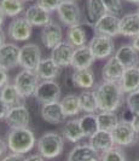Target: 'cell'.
<instances>
[{
    "label": "cell",
    "instance_id": "46",
    "mask_svg": "<svg viewBox=\"0 0 139 161\" xmlns=\"http://www.w3.org/2000/svg\"><path fill=\"white\" fill-rule=\"evenodd\" d=\"M6 42V33L4 32V29L0 27V46L4 45Z\"/></svg>",
    "mask_w": 139,
    "mask_h": 161
},
{
    "label": "cell",
    "instance_id": "12",
    "mask_svg": "<svg viewBox=\"0 0 139 161\" xmlns=\"http://www.w3.org/2000/svg\"><path fill=\"white\" fill-rule=\"evenodd\" d=\"M40 40L45 47L49 48V50H52L55 46H57L59 42L63 41L62 25L58 22L51 21L50 23H47L45 27L41 28Z\"/></svg>",
    "mask_w": 139,
    "mask_h": 161
},
{
    "label": "cell",
    "instance_id": "11",
    "mask_svg": "<svg viewBox=\"0 0 139 161\" xmlns=\"http://www.w3.org/2000/svg\"><path fill=\"white\" fill-rule=\"evenodd\" d=\"M93 32L97 35H106L115 38L120 35V18L113 14H105L93 25Z\"/></svg>",
    "mask_w": 139,
    "mask_h": 161
},
{
    "label": "cell",
    "instance_id": "6",
    "mask_svg": "<svg viewBox=\"0 0 139 161\" xmlns=\"http://www.w3.org/2000/svg\"><path fill=\"white\" fill-rule=\"evenodd\" d=\"M111 133L114 137L115 144L119 147H130L134 144L137 141V136L139 135L134 129L132 121L126 119L119 121V124L111 131Z\"/></svg>",
    "mask_w": 139,
    "mask_h": 161
},
{
    "label": "cell",
    "instance_id": "50",
    "mask_svg": "<svg viewBox=\"0 0 139 161\" xmlns=\"http://www.w3.org/2000/svg\"><path fill=\"white\" fill-rule=\"evenodd\" d=\"M137 12L139 14V5H138V8H137Z\"/></svg>",
    "mask_w": 139,
    "mask_h": 161
},
{
    "label": "cell",
    "instance_id": "15",
    "mask_svg": "<svg viewBox=\"0 0 139 161\" xmlns=\"http://www.w3.org/2000/svg\"><path fill=\"white\" fill-rule=\"evenodd\" d=\"M75 47L72 46L68 41H62L57 46L51 50V58L57 63L61 68H68L72 67V61H73V55Z\"/></svg>",
    "mask_w": 139,
    "mask_h": 161
},
{
    "label": "cell",
    "instance_id": "26",
    "mask_svg": "<svg viewBox=\"0 0 139 161\" xmlns=\"http://www.w3.org/2000/svg\"><path fill=\"white\" fill-rule=\"evenodd\" d=\"M120 85L125 95L139 91V67L126 68Z\"/></svg>",
    "mask_w": 139,
    "mask_h": 161
},
{
    "label": "cell",
    "instance_id": "47",
    "mask_svg": "<svg viewBox=\"0 0 139 161\" xmlns=\"http://www.w3.org/2000/svg\"><path fill=\"white\" fill-rule=\"evenodd\" d=\"M132 45L134 46V48L137 50L139 52V36H137V38H133L132 39Z\"/></svg>",
    "mask_w": 139,
    "mask_h": 161
},
{
    "label": "cell",
    "instance_id": "41",
    "mask_svg": "<svg viewBox=\"0 0 139 161\" xmlns=\"http://www.w3.org/2000/svg\"><path fill=\"white\" fill-rule=\"evenodd\" d=\"M8 70L0 67V90L3 89V87H4V86H5L6 84H8Z\"/></svg>",
    "mask_w": 139,
    "mask_h": 161
},
{
    "label": "cell",
    "instance_id": "16",
    "mask_svg": "<svg viewBox=\"0 0 139 161\" xmlns=\"http://www.w3.org/2000/svg\"><path fill=\"white\" fill-rule=\"evenodd\" d=\"M125 67H123L120 61L114 56L108 58L105 64L102 69V78L103 81H110V82H120L125 73Z\"/></svg>",
    "mask_w": 139,
    "mask_h": 161
},
{
    "label": "cell",
    "instance_id": "18",
    "mask_svg": "<svg viewBox=\"0 0 139 161\" xmlns=\"http://www.w3.org/2000/svg\"><path fill=\"white\" fill-rule=\"evenodd\" d=\"M23 16L29 21V23L33 27H39V28L45 27L46 24L52 21L51 19V12L44 10L36 4H33L28 8H25Z\"/></svg>",
    "mask_w": 139,
    "mask_h": 161
},
{
    "label": "cell",
    "instance_id": "32",
    "mask_svg": "<svg viewBox=\"0 0 139 161\" xmlns=\"http://www.w3.org/2000/svg\"><path fill=\"white\" fill-rule=\"evenodd\" d=\"M0 8L6 17L15 18L24 14V1L23 0H0Z\"/></svg>",
    "mask_w": 139,
    "mask_h": 161
},
{
    "label": "cell",
    "instance_id": "38",
    "mask_svg": "<svg viewBox=\"0 0 139 161\" xmlns=\"http://www.w3.org/2000/svg\"><path fill=\"white\" fill-rule=\"evenodd\" d=\"M104 5L106 8V11L109 14H113L119 16L122 11V0H103Z\"/></svg>",
    "mask_w": 139,
    "mask_h": 161
},
{
    "label": "cell",
    "instance_id": "10",
    "mask_svg": "<svg viewBox=\"0 0 139 161\" xmlns=\"http://www.w3.org/2000/svg\"><path fill=\"white\" fill-rule=\"evenodd\" d=\"M33 25L29 23V21L24 16H17L12 18L8 23V35L11 40L13 41H25L32 36Z\"/></svg>",
    "mask_w": 139,
    "mask_h": 161
},
{
    "label": "cell",
    "instance_id": "51",
    "mask_svg": "<svg viewBox=\"0 0 139 161\" xmlns=\"http://www.w3.org/2000/svg\"><path fill=\"white\" fill-rule=\"evenodd\" d=\"M23 1H29V0H23Z\"/></svg>",
    "mask_w": 139,
    "mask_h": 161
},
{
    "label": "cell",
    "instance_id": "23",
    "mask_svg": "<svg viewBox=\"0 0 139 161\" xmlns=\"http://www.w3.org/2000/svg\"><path fill=\"white\" fill-rule=\"evenodd\" d=\"M72 82L75 87H79L82 90H90L96 84L94 73L91 68L86 69H74L72 74Z\"/></svg>",
    "mask_w": 139,
    "mask_h": 161
},
{
    "label": "cell",
    "instance_id": "28",
    "mask_svg": "<svg viewBox=\"0 0 139 161\" xmlns=\"http://www.w3.org/2000/svg\"><path fill=\"white\" fill-rule=\"evenodd\" d=\"M62 136L66 138L67 141H69L70 143H78L82 138H85V133L81 129L80 120L72 119V120L67 121L63 129H62Z\"/></svg>",
    "mask_w": 139,
    "mask_h": 161
},
{
    "label": "cell",
    "instance_id": "5",
    "mask_svg": "<svg viewBox=\"0 0 139 161\" xmlns=\"http://www.w3.org/2000/svg\"><path fill=\"white\" fill-rule=\"evenodd\" d=\"M39 82H40V79L36 75V73L33 70H27V69H22L13 80L16 89L25 99L34 96Z\"/></svg>",
    "mask_w": 139,
    "mask_h": 161
},
{
    "label": "cell",
    "instance_id": "9",
    "mask_svg": "<svg viewBox=\"0 0 139 161\" xmlns=\"http://www.w3.org/2000/svg\"><path fill=\"white\" fill-rule=\"evenodd\" d=\"M91 51L96 59H108L115 55L114 39L106 35H94L91 39L90 44Z\"/></svg>",
    "mask_w": 139,
    "mask_h": 161
},
{
    "label": "cell",
    "instance_id": "53",
    "mask_svg": "<svg viewBox=\"0 0 139 161\" xmlns=\"http://www.w3.org/2000/svg\"><path fill=\"white\" fill-rule=\"evenodd\" d=\"M138 67H139V65H138Z\"/></svg>",
    "mask_w": 139,
    "mask_h": 161
},
{
    "label": "cell",
    "instance_id": "42",
    "mask_svg": "<svg viewBox=\"0 0 139 161\" xmlns=\"http://www.w3.org/2000/svg\"><path fill=\"white\" fill-rule=\"evenodd\" d=\"M1 161H24V156L23 154L11 153L10 155H6Z\"/></svg>",
    "mask_w": 139,
    "mask_h": 161
},
{
    "label": "cell",
    "instance_id": "29",
    "mask_svg": "<svg viewBox=\"0 0 139 161\" xmlns=\"http://www.w3.org/2000/svg\"><path fill=\"white\" fill-rule=\"evenodd\" d=\"M0 97L4 99V102L11 108V107H16V105H21V104H25V98L19 92L18 90L16 89L15 84L10 82L8 81V84L0 90Z\"/></svg>",
    "mask_w": 139,
    "mask_h": 161
},
{
    "label": "cell",
    "instance_id": "14",
    "mask_svg": "<svg viewBox=\"0 0 139 161\" xmlns=\"http://www.w3.org/2000/svg\"><path fill=\"white\" fill-rule=\"evenodd\" d=\"M5 122L10 126V129L28 127L30 122V114L25 104L11 107L5 118Z\"/></svg>",
    "mask_w": 139,
    "mask_h": 161
},
{
    "label": "cell",
    "instance_id": "17",
    "mask_svg": "<svg viewBox=\"0 0 139 161\" xmlns=\"http://www.w3.org/2000/svg\"><path fill=\"white\" fill-rule=\"evenodd\" d=\"M41 116L46 122L53 124V125L63 124V122H66L67 118H68L64 114V112H63V108H62L59 101L42 104V107H41Z\"/></svg>",
    "mask_w": 139,
    "mask_h": 161
},
{
    "label": "cell",
    "instance_id": "49",
    "mask_svg": "<svg viewBox=\"0 0 139 161\" xmlns=\"http://www.w3.org/2000/svg\"><path fill=\"white\" fill-rule=\"evenodd\" d=\"M125 1L131 3V4H137V5H139V0H125Z\"/></svg>",
    "mask_w": 139,
    "mask_h": 161
},
{
    "label": "cell",
    "instance_id": "30",
    "mask_svg": "<svg viewBox=\"0 0 139 161\" xmlns=\"http://www.w3.org/2000/svg\"><path fill=\"white\" fill-rule=\"evenodd\" d=\"M67 41L75 48L83 46V45H87L86 44L87 42L86 29L82 27L81 24L69 27L68 31H67Z\"/></svg>",
    "mask_w": 139,
    "mask_h": 161
},
{
    "label": "cell",
    "instance_id": "8",
    "mask_svg": "<svg viewBox=\"0 0 139 161\" xmlns=\"http://www.w3.org/2000/svg\"><path fill=\"white\" fill-rule=\"evenodd\" d=\"M42 55L39 45L34 42H28L21 47L19 52V67L22 69L33 70L35 72L36 68L40 64Z\"/></svg>",
    "mask_w": 139,
    "mask_h": 161
},
{
    "label": "cell",
    "instance_id": "31",
    "mask_svg": "<svg viewBox=\"0 0 139 161\" xmlns=\"http://www.w3.org/2000/svg\"><path fill=\"white\" fill-rule=\"evenodd\" d=\"M79 101H80V107L81 112L85 114H97L99 112L98 102L94 91L86 90L79 95Z\"/></svg>",
    "mask_w": 139,
    "mask_h": 161
},
{
    "label": "cell",
    "instance_id": "22",
    "mask_svg": "<svg viewBox=\"0 0 139 161\" xmlns=\"http://www.w3.org/2000/svg\"><path fill=\"white\" fill-rule=\"evenodd\" d=\"M115 57L120 61L125 68H132L139 65V52L134 48L132 44L121 45L116 50Z\"/></svg>",
    "mask_w": 139,
    "mask_h": 161
},
{
    "label": "cell",
    "instance_id": "1",
    "mask_svg": "<svg viewBox=\"0 0 139 161\" xmlns=\"http://www.w3.org/2000/svg\"><path fill=\"white\" fill-rule=\"evenodd\" d=\"M99 112H117L123 103L125 93L120 82L103 81L94 90Z\"/></svg>",
    "mask_w": 139,
    "mask_h": 161
},
{
    "label": "cell",
    "instance_id": "20",
    "mask_svg": "<svg viewBox=\"0 0 139 161\" xmlns=\"http://www.w3.org/2000/svg\"><path fill=\"white\" fill-rule=\"evenodd\" d=\"M100 153L97 152L92 145L88 144H79L74 147L72 152L69 153L68 161H99Z\"/></svg>",
    "mask_w": 139,
    "mask_h": 161
},
{
    "label": "cell",
    "instance_id": "7",
    "mask_svg": "<svg viewBox=\"0 0 139 161\" xmlns=\"http://www.w3.org/2000/svg\"><path fill=\"white\" fill-rule=\"evenodd\" d=\"M62 95L61 86L55 80H41L36 87L34 97L38 103L46 104L52 102H58Z\"/></svg>",
    "mask_w": 139,
    "mask_h": 161
},
{
    "label": "cell",
    "instance_id": "33",
    "mask_svg": "<svg viewBox=\"0 0 139 161\" xmlns=\"http://www.w3.org/2000/svg\"><path fill=\"white\" fill-rule=\"evenodd\" d=\"M59 102H61L63 112L67 116H78L81 112L79 96H76V95H68V96L63 97Z\"/></svg>",
    "mask_w": 139,
    "mask_h": 161
},
{
    "label": "cell",
    "instance_id": "2",
    "mask_svg": "<svg viewBox=\"0 0 139 161\" xmlns=\"http://www.w3.org/2000/svg\"><path fill=\"white\" fill-rule=\"evenodd\" d=\"M36 143V138L28 127L10 129L8 133V147L11 153L28 154Z\"/></svg>",
    "mask_w": 139,
    "mask_h": 161
},
{
    "label": "cell",
    "instance_id": "21",
    "mask_svg": "<svg viewBox=\"0 0 139 161\" xmlns=\"http://www.w3.org/2000/svg\"><path fill=\"white\" fill-rule=\"evenodd\" d=\"M96 58L93 56L92 51L88 45H83L74 50L73 61H72V68L73 69H86L91 68L94 63Z\"/></svg>",
    "mask_w": 139,
    "mask_h": 161
},
{
    "label": "cell",
    "instance_id": "40",
    "mask_svg": "<svg viewBox=\"0 0 139 161\" xmlns=\"http://www.w3.org/2000/svg\"><path fill=\"white\" fill-rule=\"evenodd\" d=\"M8 110H10V107H8V105L4 102V99L0 97V121L5 120Z\"/></svg>",
    "mask_w": 139,
    "mask_h": 161
},
{
    "label": "cell",
    "instance_id": "44",
    "mask_svg": "<svg viewBox=\"0 0 139 161\" xmlns=\"http://www.w3.org/2000/svg\"><path fill=\"white\" fill-rule=\"evenodd\" d=\"M131 121H132V124H133V126H134V129H136V131L139 133V113L133 114Z\"/></svg>",
    "mask_w": 139,
    "mask_h": 161
},
{
    "label": "cell",
    "instance_id": "3",
    "mask_svg": "<svg viewBox=\"0 0 139 161\" xmlns=\"http://www.w3.org/2000/svg\"><path fill=\"white\" fill-rule=\"evenodd\" d=\"M38 152L40 155H42L45 159L51 160L58 158L63 153L64 149V141L61 135L57 132L50 131L46 132L38 139Z\"/></svg>",
    "mask_w": 139,
    "mask_h": 161
},
{
    "label": "cell",
    "instance_id": "43",
    "mask_svg": "<svg viewBox=\"0 0 139 161\" xmlns=\"http://www.w3.org/2000/svg\"><path fill=\"white\" fill-rule=\"evenodd\" d=\"M24 161H45V158L40 154H33L28 158H24Z\"/></svg>",
    "mask_w": 139,
    "mask_h": 161
},
{
    "label": "cell",
    "instance_id": "36",
    "mask_svg": "<svg viewBox=\"0 0 139 161\" xmlns=\"http://www.w3.org/2000/svg\"><path fill=\"white\" fill-rule=\"evenodd\" d=\"M99 161H127V159H126V154L121 149V147L114 145L113 148L100 153Z\"/></svg>",
    "mask_w": 139,
    "mask_h": 161
},
{
    "label": "cell",
    "instance_id": "27",
    "mask_svg": "<svg viewBox=\"0 0 139 161\" xmlns=\"http://www.w3.org/2000/svg\"><path fill=\"white\" fill-rule=\"evenodd\" d=\"M86 21L87 24L94 25L100 17L108 14L103 0H86Z\"/></svg>",
    "mask_w": 139,
    "mask_h": 161
},
{
    "label": "cell",
    "instance_id": "52",
    "mask_svg": "<svg viewBox=\"0 0 139 161\" xmlns=\"http://www.w3.org/2000/svg\"><path fill=\"white\" fill-rule=\"evenodd\" d=\"M73 1H78V0H73Z\"/></svg>",
    "mask_w": 139,
    "mask_h": 161
},
{
    "label": "cell",
    "instance_id": "4",
    "mask_svg": "<svg viewBox=\"0 0 139 161\" xmlns=\"http://www.w3.org/2000/svg\"><path fill=\"white\" fill-rule=\"evenodd\" d=\"M57 17L61 23L66 27H73L82 23V14L80 6L76 1L73 0H63L57 8Z\"/></svg>",
    "mask_w": 139,
    "mask_h": 161
},
{
    "label": "cell",
    "instance_id": "35",
    "mask_svg": "<svg viewBox=\"0 0 139 161\" xmlns=\"http://www.w3.org/2000/svg\"><path fill=\"white\" fill-rule=\"evenodd\" d=\"M97 119H98L99 130L110 131V132L116 127V125L120 121L115 112H98Z\"/></svg>",
    "mask_w": 139,
    "mask_h": 161
},
{
    "label": "cell",
    "instance_id": "13",
    "mask_svg": "<svg viewBox=\"0 0 139 161\" xmlns=\"http://www.w3.org/2000/svg\"><path fill=\"white\" fill-rule=\"evenodd\" d=\"M19 52L21 47H18L15 42H5L0 46V67L11 70L19 65Z\"/></svg>",
    "mask_w": 139,
    "mask_h": 161
},
{
    "label": "cell",
    "instance_id": "37",
    "mask_svg": "<svg viewBox=\"0 0 139 161\" xmlns=\"http://www.w3.org/2000/svg\"><path fill=\"white\" fill-rule=\"evenodd\" d=\"M126 104L132 115L139 113V91H134V92H131L127 95Z\"/></svg>",
    "mask_w": 139,
    "mask_h": 161
},
{
    "label": "cell",
    "instance_id": "24",
    "mask_svg": "<svg viewBox=\"0 0 139 161\" xmlns=\"http://www.w3.org/2000/svg\"><path fill=\"white\" fill-rule=\"evenodd\" d=\"M62 69L63 68H61L51 57H49V58L41 59L40 64L36 68L35 73L40 80H55L61 74Z\"/></svg>",
    "mask_w": 139,
    "mask_h": 161
},
{
    "label": "cell",
    "instance_id": "45",
    "mask_svg": "<svg viewBox=\"0 0 139 161\" xmlns=\"http://www.w3.org/2000/svg\"><path fill=\"white\" fill-rule=\"evenodd\" d=\"M8 149V142H4L1 138H0V156H3L4 154L6 153V150Z\"/></svg>",
    "mask_w": 139,
    "mask_h": 161
},
{
    "label": "cell",
    "instance_id": "34",
    "mask_svg": "<svg viewBox=\"0 0 139 161\" xmlns=\"http://www.w3.org/2000/svg\"><path fill=\"white\" fill-rule=\"evenodd\" d=\"M80 125L85 133V137H92L99 130L97 114H85L80 119Z\"/></svg>",
    "mask_w": 139,
    "mask_h": 161
},
{
    "label": "cell",
    "instance_id": "48",
    "mask_svg": "<svg viewBox=\"0 0 139 161\" xmlns=\"http://www.w3.org/2000/svg\"><path fill=\"white\" fill-rule=\"evenodd\" d=\"M5 18H6L5 14H4V12L1 11V8H0V27H3V24L5 22Z\"/></svg>",
    "mask_w": 139,
    "mask_h": 161
},
{
    "label": "cell",
    "instance_id": "39",
    "mask_svg": "<svg viewBox=\"0 0 139 161\" xmlns=\"http://www.w3.org/2000/svg\"><path fill=\"white\" fill-rule=\"evenodd\" d=\"M62 1L63 0H35V4L49 12H53V11H57L58 6Z\"/></svg>",
    "mask_w": 139,
    "mask_h": 161
},
{
    "label": "cell",
    "instance_id": "19",
    "mask_svg": "<svg viewBox=\"0 0 139 161\" xmlns=\"http://www.w3.org/2000/svg\"><path fill=\"white\" fill-rule=\"evenodd\" d=\"M120 35L126 38L139 36V14L130 12L120 18Z\"/></svg>",
    "mask_w": 139,
    "mask_h": 161
},
{
    "label": "cell",
    "instance_id": "25",
    "mask_svg": "<svg viewBox=\"0 0 139 161\" xmlns=\"http://www.w3.org/2000/svg\"><path fill=\"white\" fill-rule=\"evenodd\" d=\"M90 144L99 153H103L116 145L113 133L110 131H104V130H98L92 137H90Z\"/></svg>",
    "mask_w": 139,
    "mask_h": 161
}]
</instances>
